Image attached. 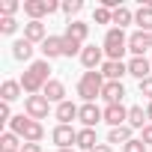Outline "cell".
<instances>
[{"mask_svg": "<svg viewBox=\"0 0 152 152\" xmlns=\"http://www.w3.org/2000/svg\"><path fill=\"white\" fill-rule=\"evenodd\" d=\"M93 24H113V12L107 6H96L93 12Z\"/></svg>", "mask_w": 152, "mask_h": 152, "instance_id": "obj_31", "label": "cell"}, {"mask_svg": "<svg viewBox=\"0 0 152 152\" xmlns=\"http://www.w3.org/2000/svg\"><path fill=\"white\" fill-rule=\"evenodd\" d=\"M104 122H107L110 128L128 125V107H125V104H104Z\"/></svg>", "mask_w": 152, "mask_h": 152, "instance_id": "obj_11", "label": "cell"}, {"mask_svg": "<svg viewBox=\"0 0 152 152\" xmlns=\"http://www.w3.org/2000/svg\"><path fill=\"white\" fill-rule=\"evenodd\" d=\"M24 39L33 42V45H42V42L48 39V27H45V21H27V24H24Z\"/></svg>", "mask_w": 152, "mask_h": 152, "instance_id": "obj_15", "label": "cell"}, {"mask_svg": "<svg viewBox=\"0 0 152 152\" xmlns=\"http://www.w3.org/2000/svg\"><path fill=\"white\" fill-rule=\"evenodd\" d=\"M78 119H81V128H96V125L104 119V110H102L96 102H84L81 110H78Z\"/></svg>", "mask_w": 152, "mask_h": 152, "instance_id": "obj_9", "label": "cell"}, {"mask_svg": "<svg viewBox=\"0 0 152 152\" xmlns=\"http://www.w3.org/2000/svg\"><path fill=\"white\" fill-rule=\"evenodd\" d=\"M9 131H15L24 143H42V137H45V125H42V122H36V119H30V116H24V113L12 116Z\"/></svg>", "mask_w": 152, "mask_h": 152, "instance_id": "obj_2", "label": "cell"}, {"mask_svg": "<svg viewBox=\"0 0 152 152\" xmlns=\"http://www.w3.org/2000/svg\"><path fill=\"white\" fill-rule=\"evenodd\" d=\"M24 113L30 116V119H36V122H42V119H48V113H51V102L39 93V96H27L24 99Z\"/></svg>", "mask_w": 152, "mask_h": 152, "instance_id": "obj_6", "label": "cell"}, {"mask_svg": "<svg viewBox=\"0 0 152 152\" xmlns=\"http://www.w3.org/2000/svg\"><path fill=\"white\" fill-rule=\"evenodd\" d=\"M93 152H113V146H110V143H99Z\"/></svg>", "mask_w": 152, "mask_h": 152, "instance_id": "obj_38", "label": "cell"}, {"mask_svg": "<svg viewBox=\"0 0 152 152\" xmlns=\"http://www.w3.org/2000/svg\"><path fill=\"white\" fill-rule=\"evenodd\" d=\"M21 152H42V143H24Z\"/></svg>", "mask_w": 152, "mask_h": 152, "instance_id": "obj_37", "label": "cell"}, {"mask_svg": "<svg viewBox=\"0 0 152 152\" xmlns=\"http://www.w3.org/2000/svg\"><path fill=\"white\" fill-rule=\"evenodd\" d=\"M102 48H104V57H107V60H122L125 51H128V36H125V30H119V27H107Z\"/></svg>", "mask_w": 152, "mask_h": 152, "instance_id": "obj_4", "label": "cell"}, {"mask_svg": "<svg viewBox=\"0 0 152 152\" xmlns=\"http://www.w3.org/2000/svg\"><path fill=\"white\" fill-rule=\"evenodd\" d=\"M51 140L57 143V149H75V146H78V128H72V125H54Z\"/></svg>", "mask_w": 152, "mask_h": 152, "instance_id": "obj_7", "label": "cell"}, {"mask_svg": "<svg viewBox=\"0 0 152 152\" xmlns=\"http://www.w3.org/2000/svg\"><path fill=\"white\" fill-rule=\"evenodd\" d=\"M149 48H152V33L134 30V33L128 36V51H131V57H143Z\"/></svg>", "mask_w": 152, "mask_h": 152, "instance_id": "obj_10", "label": "cell"}, {"mask_svg": "<svg viewBox=\"0 0 152 152\" xmlns=\"http://www.w3.org/2000/svg\"><path fill=\"white\" fill-rule=\"evenodd\" d=\"M33 51H36V48H33V42H27V39H15V42H12V57H15L18 63H27V66H30V63H33Z\"/></svg>", "mask_w": 152, "mask_h": 152, "instance_id": "obj_20", "label": "cell"}, {"mask_svg": "<svg viewBox=\"0 0 152 152\" xmlns=\"http://www.w3.org/2000/svg\"><path fill=\"white\" fill-rule=\"evenodd\" d=\"M149 60H152V57H149Z\"/></svg>", "mask_w": 152, "mask_h": 152, "instance_id": "obj_42", "label": "cell"}, {"mask_svg": "<svg viewBox=\"0 0 152 152\" xmlns=\"http://www.w3.org/2000/svg\"><path fill=\"white\" fill-rule=\"evenodd\" d=\"M78 104H75V102H63V104H57L54 107V116H57V125H72V119H78Z\"/></svg>", "mask_w": 152, "mask_h": 152, "instance_id": "obj_14", "label": "cell"}, {"mask_svg": "<svg viewBox=\"0 0 152 152\" xmlns=\"http://www.w3.org/2000/svg\"><path fill=\"white\" fill-rule=\"evenodd\" d=\"M128 75L137 78V84L146 81V78H152V60H146V57H131V60H128Z\"/></svg>", "mask_w": 152, "mask_h": 152, "instance_id": "obj_12", "label": "cell"}, {"mask_svg": "<svg viewBox=\"0 0 152 152\" xmlns=\"http://www.w3.org/2000/svg\"><path fill=\"white\" fill-rule=\"evenodd\" d=\"M137 90H140V96H146V102H152V78L140 81V84H137Z\"/></svg>", "mask_w": 152, "mask_h": 152, "instance_id": "obj_34", "label": "cell"}, {"mask_svg": "<svg viewBox=\"0 0 152 152\" xmlns=\"http://www.w3.org/2000/svg\"><path fill=\"white\" fill-rule=\"evenodd\" d=\"M21 87H24V93L27 96H39L42 90H45V84L51 81V63L42 57V60H33L27 69H24V75H21Z\"/></svg>", "mask_w": 152, "mask_h": 152, "instance_id": "obj_1", "label": "cell"}, {"mask_svg": "<svg viewBox=\"0 0 152 152\" xmlns=\"http://www.w3.org/2000/svg\"><path fill=\"white\" fill-rule=\"evenodd\" d=\"M96 146H99L96 128H78V149H84V152H93Z\"/></svg>", "mask_w": 152, "mask_h": 152, "instance_id": "obj_24", "label": "cell"}, {"mask_svg": "<svg viewBox=\"0 0 152 152\" xmlns=\"http://www.w3.org/2000/svg\"><path fill=\"white\" fill-rule=\"evenodd\" d=\"M18 9H24V3H18V0H0V18H15Z\"/></svg>", "mask_w": 152, "mask_h": 152, "instance_id": "obj_28", "label": "cell"}, {"mask_svg": "<svg viewBox=\"0 0 152 152\" xmlns=\"http://www.w3.org/2000/svg\"><path fill=\"white\" fill-rule=\"evenodd\" d=\"M128 140H134V128H131V125H119V128H110V131H107V143H110V146H113V143L125 146Z\"/></svg>", "mask_w": 152, "mask_h": 152, "instance_id": "obj_22", "label": "cell"}, {"mask_svg": "<svg viewBox=\"0 0 152 152\" xmlns=\"http://www.w3.org/2000/svg\"><path fill=\"white\" fill-rule=\"evenodd\" d=\"M122 152H149V149H146V143H143L140 137H134V140H128V143L122 146Z\"/></svg>", "mask_w": 152, "mask_h": 152, "instance_id": "obj_33", "label": "cell"}, {"mask_svg": "<svg viewBox=\"0 0 152 152\" xmlns=\"http://www.w3.org/2000/svg\"><path fill=\"white\" fill-rule=\"evenodd\" d=\"M66 39H75V42H87V36H90V24L87 21H78V18H75V21H69L66 24V33H63Z\"/></svg>", "mask_w": 152, "mask_h": 152, "instance_id": "obj_18", "label": "cell"}, {"mask_svg": "<svg viewBox=\"0 0 152 152\" xmlns=\"http://www.w3.org/2000/svg\"><path fill=\"white\" fill-rule=\"evenodd\" d=\"M0 122H12V107L3 102V104H0Z\"/></svg>", "mask_w": 152, "mask_h": 152, "instance_id": "obj_35", "label": "cell"}, {"mask_svg": "<svg viewBox=\"0 0 152 152\" xmlns=\"http://www.w3.org/2000/svg\"><path fill=\"white\" fill-rule=\"evenodd\" d=\"M146 119L152 122V102H146Z\"/></svg>", "mask_w": 152, "mask_h": 152, "instance_id": "obj_39", "label": "cell"}, {"mask_svg": "<svg viewBox=\"0 0 152 152\" xmlns=\"http://www.w3.org/2000/svg\"><path fill=\"white\" fill-rule=\"evenodd\" d=\"M0 33H3V36L18 33V21H15V18H0Z\"/></svg>", "mask_w": 152, "mask_h": 152, "instance_id": "obj_32", "label": "cell"}, {"mask_svg": "<svg viewBox=\"0 0 152 152\" xmlns=\"http://www.w3.org/2000/svg\"><path fill=\"white\" fill-rule=\"evenodd\" d=\"M99 72L104 75V81H122L128 75V63H122V60H104V66Z\"/></svg>", "mask_w": 152, "mask_h": 152, "instance_id": "obj_13", "label": "cell"}, {"mask_svg": "<svg viewBox=\"0 0 152 152\" xmlns=\"http://www.w3.org/2000/svg\"><path fill=\"white\" fill-rule=\"evenodd\" d=\"M0 146H3V152H18L24 143H21V137L15 131H3V134H0Z\"/></svg>", "mask_w": 152, "mask_h": 152, "instance_id": "obj_26", "label": "cell"}, {"mask_svg": "<svg viewBox=\"0 0 152 152\" xmlns=\"http://www.w3.org/2000/svg\"><path fill=\"white\" fill-rule=\"evenodd\" d=\"M57 152H78V149H57Z\"/></svg>", "mask_w": 152, "mask_h": 152, "instance_id": "obj_40", "label": "cell"}, {"mask_svg": "<svg viewBox=\"0 0 152 152\" xmlns=\"http://www.w3.org/2000/svg\"><path fill=\"white\" fill-rule=\"evenodd\" d=\"M18 152H21V149H18Z\"/></svg>", "mask_w": 152, "mask_h": 152, "instance_id": "obj_41", "label": "cell"}, {"mask_svg": "<svg viewBox=\"0 0 152 152\" xmlns=\"http://www.w3.org/2000/svg\"><path fill=\"white\" fill-rule=\"evenodd\" d=\"M0 96H3V102H6V104L18 102V99L24 96V87H21V81H12V78H6V81H3V87H0Z\"/></svg>", "mask_w": 152, "mask_h": 152, "instance_id": "obj_21", "label": "cell"}, {"mask_svg": "<svg viewBox=\"0 0 152 152\" xmlns=\"http://www.w3.org/2000/svg\"><path fill=\"white\" fill-rule=\"evenodd\" d=\"M113 24H116L119 30H125L128 24H134V12H131L128 6H119V9H113Z\"/></svg>", "mask_w": 152, "mask_h": 152, "instance_id": "obj_27", "label": "cell"}, {"mask_svg": "<svg viewBox=\"0 0 152 152\" xmlns=\"http://www.w3.org/2000/svg\"><path fill=\"white\" fill-rule=\"evenodd\" d=\"M60 9L57 0H24V15L30 21H42L45 15H54Z\"/></svg>", "mask_w": 152, "mask_h": 152, "instance_id": "obj_5", "label": "cell"}, {"mask_svg": "<svg viewBox=\"0 0 152 152\" xmlns=\"http://www.w3.org/2000/svg\"><path fill=\"white\" fill-rule=\"evenodd\" d=\"M81 51H84L81 42H75V39H66V36H63V57H81Z\"/></svg>", "mask_w": 152, "mask_h": 152, "instance_id": "obj_30", "label": "cell"}, {"mask_svg": "<svg viewBox=\"0 0 152 152\" xmlns=\"http://www.w3.org/2000/svg\"><path fill=\"white\" fill-rule=\"evenodd\" d=\"M149 152H152V149H149Z\"/></svg>", "mask_w": 152, "mask_h": 152, "instance_id": "obj_43", "label": "cell"}, {"mask_svg": "<svg viewBox=\"0 0 152 152\" xmlns=\"http://www.w3.org/2000/svg\"><path fill=\"white\" fill-rule=\"evenodd\" d=\"M128 125H131L134 131H140V128L149 125V122H146V107H143V104H131V107H128Z\"/></svg>", "mask_w": 152, "mask_h": 152, "instance_id": "obj_23", "label": "cell"}, {"mask_svg": "<svg viewBox=\"0 0 152 152\" xmlns=\"http://www.w3.org/2000/svg\"><path fill=\"white\" fill-rule=\"evenodd\" d=\"M60 9L69 15V21H75V15L84 9V0H63V3H60Z\"/></svg>", "mask_w": 152, "mask_h": 152, "instance_id": "obj_29", "label": "cell"}, {"mask_svg": "<svg viewBox=\"0 0 152 152\" xmlns=\"http://www.w3.org/2000/svg\"><path fill=\"white\" fill-rule=\"evenodd\" d=\"M134 24H137V30L152 33V6H143L140 3V9L134 12Z\"/></svg>", "mask_w": 152, "mask_h": 152, "instance_id": "obj_25", "label": "cell"}, {"mask_svg": "<svg viewBox=\"0 0 152 152\" xmlns=\"http://www.w3.org/2000/svg\"><path fill=\"white\" fill-rule=\"evenodd\" d=\"M102 99H104L107 104H122V99H125V87H122V81H107L104 90H102Z\"/></svg>", "mask_w": 152, "mask_h": 152, "instance_id": "obj_17", "label": "cell"}, {"mask_svg": "<svg viewBox=\"0 0 152 152\" xmlns=\"http://www.w3.org/2000/svg\"><path fill=\"white\" fill-rule=\"evenodd\" d=\"M104 75L102 72H84L81 78H78V96L84 99V102H96V99H102V90H104Z\"/></svg>", "mask_w": 152, "mask_h": 152, "instance_id": "obj_3", "label": "cell"}, {"mask_svg": "<svg viewBox=\"0 0 152 152\" xmlns=\"http://www.w3.org/2000/svg\"><path fill=\"white\" fill-rule=\"evenodd\" d=\"M81 63H84L87 72H99V69L104 66V48H102V45H84Z\"/></svg>", "mask_w": 152, "mask_h": 152, "instance_id": "obj_8", "label": "cell"}, {"mask_svg": "<svg viewBox=\"0 0 152 152\" xmlns=\"http://www.w3.org/2000/svg\"><path fill=\"white\" fill-rule=\"evenodd\" d=\"M39 51L45 54V60L51 63V60H57V57H63V36H48L42 45H39Z\"/></svg>", "mask_w": 152, "mask_h": 152, "instance_id": "obj_19", "label": "cell"}, {"mask_svg": "<svg viewBox=\"0 0 152 152\" xmlns=\"http://www.w3.org/2000/svg\"><path fill=\"white\" fill-rule=\"evenodd\" d=\"M42 96H45L51 104H63V102H66V84H63V81H57V78H51V81L45 84Z\"/></svg>", "mask_w": 152, "mask_h": 152, "instance_id": "obj_16", "label": "cell"}, {"mask_svg": "<svg viewBox=\"0 0 152 152\" xmlns=\"http://www.w3.org/2000/svg\"><path fill=\"white\" fill-rule=\"evenodd\" d=\"M140 140H143L146 146H152V122H149L146 128H140Z\"/></svg>", "mask_w": 152, "mask_h": 152, "instance_id": "obj_36", "label": "cell"}]
</instances>
